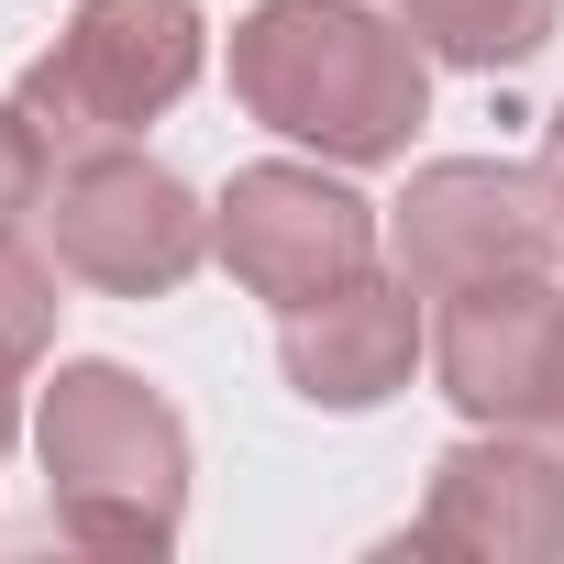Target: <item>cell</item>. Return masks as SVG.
I'll return each instance as SVG.
<instances>
[{
	"instance_id": "obj_1",
	"label": "cell",
	"mask_w": 564,
	"mask_h": 564,
	"mask_svg": "<svg viewBox=\"0 0 564 564\" xmlns=\"http://www.w3.org/2000/svg\"><path fill=\"white\" fill-rule=\"evenodd\" d=\"M232 100L333 166H388L432 122V45L366 0H254L232 23Z\"/></svg>"
},
{
	"instance_id": "obj_2",
	"label": "cell",
	"mask_w": 564,
	"mask_h": 564,
	"mask_svg": "<svg viewBox=\"0 0 564 564\" xmlns=\"http://www.w3.org/2000/svg\"><path fill=\"white\" fill-rule=\"evenodd\" d=\"M34 454H45V509L67 542H89V553H166L177 542L188 421L133 366H111V355L56 366V388L34 410Z\"/></svg>"
},
{
	"instance_id": "obj_3",
	"label": "cell",
	"mask_w": 564,
	"mask_h": 564,
	"mask_svg": "<svg viewBox=\"0 0 564 564\" xmlns=\"http://www.w3.org/2000/svg\"><path fill=\"white\" fill-rule=\"evenodd\" d=\"M210 67V23L199 0H78L67 34L23 67V111L56 155H89V144H133L155 111H177Z\"/></svg>"
},
{
	"instance_id": "obj_4",
	"label": "cell",
	"mask_w": 564,
	"mask_h": 564,
	"mask_svg": "<svg viewBox=\"0 0 564 564\" xmlns=\"http://www.w3.org/2000/svg\"><path fill=\"white\" fill-rule=\"evenodd\" d=\"M45 243L78 289L100 300H166L199 276L210 254V210L177 166H155L144 144H89V155H56L45 177Z\"/></svg>"
},
{
	"instance_id": "obj_5",
	"label": "cell",
	"mask_w": 564,
	"mask_h": 564,
	"mask_svg": "<svg viewBox=\"0 0 564 564\" xmlns=\"http://www.w3.org/2000/svg\"><path fill=\"white\" fill-rule=\"evenodd\" d=\"M377 232H388L377 199L355 177H333V155L322 166H300V155L232 166V188L210 199V254L243 276L254 300H276V311H300V300L344 289V276H366Z\"/></svg>"
},
{
	"instance_id": "obj_6",
	"label": "cell",
	"mask_w": 564,
	"mask_h": 564,
	"mask_svg": "<svg viewBox=\"0 0 564 564\" xmlns=\"http://www.w3.org/2000/svg\"><path fill=\"white\" fill-rule=\"evenodd\" d=\"M553 199H542V166H498V155H432L410 166V188L388 199V254L421 300H454L476 276H509V265H553Z\"/></svg>"
},
{
	"instance_id": "obj_7",
	"label": "cell",
	"mask_w": 564,
	"mask_h": 564,
	"mask_svg": "<svg viewBox=\"0 0 564 564\" xmlns=\"http://www.w3.org/2000/svg\"><path fill=\"white\" fill-rule=\"evenodd\" d=\"M432 377L476 432H553V388H564V276L553 265H509L443 300L432 322Z\"/></svg>"
},
{
	"instance_id": "obj_8",
	"label": "cell",
	"mask_w": 564,
	"mask_h": 564,
	"mask_svg": "<svg viewBox=\"0 0 564 564\" xmlns=\"http://www.w3.org/2000/svg\"><path fill=\"white\" fill-rule=\"evenodd\" d=\"M410 553L454 564H564V443L553 432H465L432 465Z\"/></svg>"
},
{
	"instance_id": "obj_9",
	"label": "cell",
	"mask_w": 564,
	"mask_h": 564,
	"mask_svg": "<svg viewBox=\"0 0 564 564\" xmlns=\"http://www.w3.org/2000/svg\"><path fill=\"white\" fill-rule=\"evenodd\" d=\"M432 355V322H421V289L410 276H344V289L276 311V366L311 410H388Z\"/></svg>"
},
{
	"instance_id": "obj_10",
	"label": "cell",
	"mask_w": 564,
	"mask_h": 564,
	"mask_svg": "<svg viewBox=\"0 0 564 564\" xmlns=\"http://www.w3.org/2000/svg\"><path fill=\"white\" fill-rule=\"evenodd\" d=\"M388 12L432 45V67H476V78H509L553 45L564 0H388Z\"/></svg>"
},
{
	"instance_id": "obj_11",
	"label": "cell",
	"mask_w": 564,
	"mask_h": 564,
	"mask_svg": "<svg viewBox=\"0 0 564 564\" xmlns=\"http://www.w3.org/2000/svg\"><path fill=\"white\" fill-rule=\"evenodd\" d=\"M56 254H34L12 221H0V366L12 377H34L45 366V344H56Z\"/></svg>"
},
{
	"instance_id": "obj_12",
	"label": "cell",
	"mask_w": 564,
	"mask_h": 564,
	"mask_svg": "<svg viewBox=\"0 0 564 564\" xmlns=\"http://www.w3.org/2000/svg\"><path fill=\"white\" fill-rule=\"evenodd\" d=\"M45 177H56V144L34 133V111H23V100H0V221L45 210Z\"/></svg>"
},
{
	"instance_id": "obj_13",
	"label": "cell",
	"mask_w": 564,
	"mask_h": 564,
	"mask_svg": "<svg viewBox=\"0 0 564 564\" xmlns=\"http://www.w3.org/2000/svg\"><path fill=\"white\" fill-rule=\"evenodd\" d=\"M542 199H553V232H564V111L542 122Z\"/></svg>"
},
{
	"instance_id": "obj_14",
	"label": "cell",
	"mask_w": 564,
	"mask_h": 564,
	"mask_svg": "<svg viewBox=\"0 0 564 564\" xmlns=\"http://www.w3.org/2000/svg\"><path fill=\"white\" fill-rule=\"evenodd\" d=\"M12 443H23V377L0 366V454H12Z\"/></svg>"
},
{
	"instance_id": "obj_15",
	"label": "cell",
	"mask_w": 564,
	"mask_h": 564,
	"mask_svg": "<svg viewBox=\"0 0 564 564\" xmlns=\"http://www.w3.org/2000/svg\"><path fill=\"white\" fill-rule=\"evenodd\" d=\"M553 443H564V388H553Z\"/></svg>"
}]
</instances>
